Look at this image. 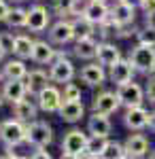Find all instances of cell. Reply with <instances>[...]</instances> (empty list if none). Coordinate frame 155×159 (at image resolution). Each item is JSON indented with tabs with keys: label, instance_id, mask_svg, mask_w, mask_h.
<instances>
[{
	"label": "cell",
	"instance_id": "obj_1",
	"mask_svg": "<svg viewBox=\"0 0 155 159\" xmlns=\"http://www.w3.org/2000/svg\"><path fill=\"white\" fill-rule=\"evenodd\" d=\"M130 61L136 72L155 74V45H143L138 43L130 51Z\"/></svg>",
	"mask_w": 155,
	"mask_h": 159
},
{
	"label": "cell",
	"instance_id": "obj_2",
	"mask_svg": "<svg viewBox=\"0 0 155 159\" xmlns=\"http://www.w3.org/2000/svg\"><path fill=\"white\" fill-rule=\"evenodd\" d=\"M87 138H89V134H85L83 129L66 132L64 140H62V157L64 159H81L85 153Z\"/></svg>",
	"mask_w": 155,
	"mask_h": 159
},
{
	"label": "cell",
	"instance_id": "obj_3",
	"mask_svg": "<svg viewBox=\"0 0 155 159\" xmlns=\"http://www.w3.org/2000/svg\"><path fill=\"white\" fill-rule=\"evenodd\" d=\"M26 142L32 147H49L53 142V127L47 121H30L26 123Z\"/></svg>",
	"mask_w": 155,
	"mask_h": 159
},
{
	"label": "cell",
	"instance_id": "obj_4",
	"mask_svg": "<svg viewBox=\"0 0 155 159\" xmlns=\"http://www.w3.org/2000/svg\"><path fill=\"white\" fill-rule=\"evenodd\" d=\"M0 142L4 147H19L26 142V123L19 119H7L0 123Z\"/></svg>",
	"mask_w": 155,
	"mask_h": 159
},
{
	"label": "cell",
	"instance_id": "obj_5",
	"mask_svg": "<svg viewBox=\"0 0 155 159\" xmlns=\"http://www.w3.org/2000/svg\"><path fill=\"white\" fill-rule=\"evenodd\" d=\"M49 79L51 83H58V85H66L68 81L74 79V64L66 57V53L58 55L49 64Z\"/></svg>",
	"mask_w": 155,
	"mask_h": 159
},
{
	"label": "cell",
	"instance_id": "obj_6",
	"mask_svg": "<svg viewBox=\"0 0 155 159\" xmlns=\"http://www.w3.org/2000/svg\"><path fill=\"white\" fill-rule=\"evenodd\" d=\"M117 98H119V104L125 106V108H132V106H140L144 102V89L138 83L134 81H128L123 85H117Z\"/></svg>",
	"mask_w": 155,
	"mask_h": 159
},
{
	"label": "cell",
	"instance_id": "obj_7",
	"mask_svg": "<svg viewBox=\"0 0 155 159\" xmlns=\"http://www.w3.org/2000/svg\"><path fill=\"white\" fill-rule=\"evenodd\" d=\"M49 25H51V13H49L47 7L34 4V7L28 9V21H26V28H28L30 32L40 34V32L47 30Z\"/></svg>",
	"mask_w": 155,
	"mask_h": 159
},
{
	"label": "cell",
	"instance_id": "obj_8",
	"mask_svg": "<svg viewBox=\"0 0 155 159\" xmlns=\"http://www.w3.org/2000/svg\"><path fill=\"white\" fill-rule=\"evenodd\" d=\"M62 91L55 85H47L43 87L38 93H36V104L43 112H58L62 106Z\"/></svg>",
	"mask_w": 155,
	"mask_h": 159
},
{
	"label": "cell",
	"instance_id": "obj_9",
	"mask_svg": "<svg viewBox=\"0 0 155 159\" xmlns=\"http://www.w3.org/2000/svg\"><path fill=\"white\" fill-rule=\"evenodd\" d=\"M74 40V32H72V21L62 17L60 21L49 25V43L51 45H68Z\"/></svg>",
	"mask_w": 155,
	"mask_h": 159
},
{
	"label": "cell",
	"instance_id": "obj_10",
	"mask_svg": "<svg viewBox=\"0 0 155 159\" xmlns=\"http://www.w3.org/2000/svg\"><path fill=\"white\" fill-rule=\"evenodd\" d=\"M134 72H136V70H134V66H132L130 57H128V60L119 57V60L108 68V81L115 83V85H123V83L132 81Z\"/></svg>",
	"mask_w": 155,
	"mask_h": 159
},
{
	"label": "cell",
	"instance_id": "obj_11",
	"mask_svg": "<svg viewBox=\"0 0 155 159\" xmlns=\"http://www.w3.org/2000/svg\"><path fill=\"white\" fill-rule=\"evenodd\" d=\"M123 123H125V127L132 129V132H140V129H144V127L149 125V110L144 108L143 104H140V106L125 108Z\"/></svg>",
	"mask_w": 155,
	"mask_h": 159
},
{
	"label": "cell",
	"instance_id": "obj_12",
	"mask_svg": "<svg viewBox=\"0 0 155 159\" xmlns=\"http://www.w3.org/2000/svg\"><path fill=\"white\" fill-rule=\"evenodd\" d=\"M85 19H89L92 24L100 25L102 21H106L108 15H110V9H108L106 0H89L87 4L83 7V11H81Z\"/></svg>",
	"mask_w": 155,
	"mask_h": 159
},
{
	"label": "cell",
	"instance_id": "obj_13",
	"mask_svg": "<svg viewBox=\"0 0 155 159\" xmlns=\"http://www.w3.org/2000/svg\"><path fill=\"white\" fill-rule=\"evenodd\" d=\"M2 96L4 102L15 104L21 98L28 96V89H26V79H4V85H2Z\"/></svg>",
	"mask_w": 155,
	"mask_h": 159
},
{
	"label": "cell",
	"instance_id": "obj_14",
	"mask_svg": "<svg viewBox=\"0 0 155 159\" xmlns=\"http://www.w3.org/2000/svg\"><path fill=\"white\" fill-rule=\"evenodd\" d=\"M110 132H113V123L108 119V115H104V112H94L92 110V117L87 119V134L108 138Z\"/></svg>",
	"mask_w": 155,
	"mask_h": 159
},
{
	"label": "cell",
	"instance_id": "obj_15",
	"mask_svg": "<svg viewBox=\"0 0 155 159\" xmlns=\"http://www.w3.org/2000/svg\"><path fill=\"white\" fill-rule=\"evenodd\" d=\"M123 147H125V157L140 159L149 155V140L143 134H130L128 140L123 142Z\"/></svg>",
	"mask_w": 155,
	"mask_h": 159
},
{
	"label": "cell",
	"instance_id": "obj_16",
	"mask_svg": "<svg viewBox=\"0 0 155 159\" xmlns=\"http://www.w3.org/2000/svg\"><path fill=\"white\" fill-rule=\"evenodd\" d=\"M58 55H64V53L55 51L53 47H51V43H47V40H34V47H32V55H30V60L34 61V64L45 66V64H51Z\"/></svg>",
	"mask_w": 155,
	"mask_h": 159
},
{
	"label": "cell",
	"instance_id": "obj_17",
	"mask_svg": "<svg viewBox=\"0 0 155 159\" xmlns=\"http://www.w3.org/2000/svg\"><path fill=\"white\" fill-rule=\"evenodd\" d=\"M119 98H117V93L115 91H102V93H98L92 102V110L94 112H104V115H113V112H117L119 108Z\"/></svg>",
	"mask_w": 155,
	"mask_h": 159
},
{
	"label": "cell",
	"instance_id": "obj_18",
	"mask_svg": "<svg viewBox=\"0 0 155 159\" xmlns=\"http://www.w3.org/2000/svg\"><path fill=\"white\" fill-rule=\"evenodd\" d=\"M58 115H60L62 121L66 123H79L85 115V106L81 104V100H62Z\"/></svg>",
	"mask_w": 155,
	"mask_h": 159
},
{
	"label": "cell",
	"instance_id": "obj_19",
	"mask_svg": "<svg viewBox=\"0 0 155 159\" xmlns=\"http://www.w3.org/2000/svg\"><path fill=\"white\" fill-rule=\"evenodd\" d=\"M81 81L87 87H102L106 81V72H104V66L102 64H87L81 68Z\"/></svg>",
	"mask_w": 155,
	"mask_h": 159
},
{
	"label": "cell",
	"instance_id": "obj_20",
	"mask_svg": "<svg viewBox=\"0 0 155 159\" xmlns=\"http://www.w3.org/2000/svg\"><path fill=\"white\" fill-rule=\"evenodd\" d=\"M51 83V79H49V72L45 70H40V68H36V70H30V72L26 74V89H28V96H32V93H38L43 87H47Z\"/></svg>",
	"mask_w": 155,
	"mask_h": 159
},
{
	"label": "cell",
	"instance_id": "obj_21",
	"mask_svg": "<svg viewBox=\"0 0 155 159\" xmlns=\"http://www.w3.org/2000/svg\"><path fill=\"white\" fill-rule=\"evenodd\" d=\"M13 106V115H15V119H19V121L24 123H30L36 119V110H38V104H34L32 100L28 98H21L19 102H15L11 104Z\"/></svg>",
	"mask_w": 155,
	"mask_h": 159
},
{
	"label": "cell",
	"instance_id": "obj_22",
	"mask_svg": "<svg viewBox=\"0 0 155 159\" xmlns=\"http://www.w3.org/2000/svg\"><path fill=\"white\" fill-rule=\"evenodd\" d=\"M119 57H121L119 47H115L113 43H98V53H96L98 64H102L104 68H110Z\"/></svg>",
	"mask_w": 155,
	"mask_h": 159
},
{
	"label": "cell",
	"instance_id": "obj_23",
	"mask_svg": "<svg viewBox=\"0 0 155 159\" xmlns=\"http://www.w3.org/2000/svg\"><path fill=\"white\" fill-rule=\"evenodd\" d=\"M110 17L117 21L119 25H130V24H134V17H136V9L134 7H130V4H125L123 0H119L113 9H110Z\"/></svg>",
	"mask_w": 155,
	"mask_h": 159
},
{
	"label": "cell",
	"instance_id": "obj_24",
	"mask_svg": "<svg viewBox=\"0 0 155 159\" xmlns=\"http://www.w3.org/2000/svg\"><path fill=\"white\" fill-rule=\"evenodd\" d=\"M96 53H98V43L94 36L79 38L74 43V55L79 60H96Z\"/></svg>",
	"mask_w": 155,
	"mask_h": 159
},
{
	"label": "cell",
	"instance_id": "obj_25",
	"mask_svg": "<svg viewBox=\"0 0 155 159\" xmlns=\"http://www.w3.org/2000/svg\"><path fill=\"white\" fill-rule=\"evenodd\" d=\"M26 74H28V68H26L24 60H19V57L2 64V72H0L2 79H26Z\"/></svg>",
	"mask_w": 155,
	"mask_h": 159
},
{
	"label": "cell",
	"instance_id": "obj_26",
	"mask_svg": "<svg viewBox=\"0 0 155 159\" xmlns=\"http://www.w3.org/2000/svg\"><path fill=\"white\" fill-rule=\"evenodd\" d=\"M72 32H74V40L79 38H87V36H94L96 32V24H92L89 19H85L83 15L72 19Z\"/></svg>",
	"mask_w": 155,
	"mask_h": 159
},
{
	"label": "cell",
	"instance_id": "obj_27",
	"mask_svg": "<svg viewBox=\"0 0 155 159\" xmlns=\"http://www.w3.org/2000/svg\"><path fill=\"white\" fill-rule=\"evenodd\" d=\"M106 142H108V138H104V136H92L89 134L83 157H100L102 151H104V147H106Z\"/></svg>",
	"mask_w": 155,
	"mask_h": 159
},
{
	"label": "cell",
	"instance_id": "obj_28",
	"mask_svg": "<svg viewBox=\"0 0 155 159\" xmlns=\"http://www.w3.org/2000/svg\"><path fill=\"white\" fill-rule=\"evenodd\" d=\"M32 47H34V40L26 34H19V36H15V53L13 55L19 57V60H30Z\"/></svg>",
	"mask_w": 155,
	"mask_h": 159
},
{
	"label": "cell",
	"instance_id": "obj_29",
	"mask_svg": "<svg viewBox=\"0 0 155 159\" xmlns=\"http://www.w3.org/2000/svg\"><path fill=\"white\" fill-rule=\"evenodd\" d=\"M26 21H28V11L26 9H11L9 15H7V19H4V24L9 25V28H26Z\"/></svg>",
	"mask_w": 155,
	"mask_h": 159
},
{
	"label": "cell",
	"instance_id": "obj_30",
	"mask_svg": "<svg viewBox=\"0 0 155 159\" xmlns=\"http://www.w3.org/2000/svg\"><path fill=\"white\" fill-rule=\"evenodd\" d=\"M100 157L102 159H123L125 157V147L121 142H117V140H108Z\"/></svg>",
	"mask_w": 155,
	"mask_h": 159
},
{
	"label": "cell",
	"instance_id": "obj_31",
	"mask_svg": "<svg viewBox=\"0 0 155 159\" xmlns=\"http://www.w3.org/2000/svg\"><path fill=\"white\" fill-rule=\"evenodd\" d=\"M77 2H79V0H53V2H51V9H53L55 15L66 17V15H70V13L77 11Z\"/></svg>",
	"mask_w": 155,
	"mask_h": 159
},
{
	"label": "cell",
	"instance_id": "obj_32",
	"mask_svg": "<svg viewBox=\"0 0 155 159\" xmlns=\"http://www.w3.org/2000/svg\"><path fill=\"white\" fill-rule=\"evenodd\" d=\"M0 51L4 55H13L15 53V36L11 32H0Z\"/></svg>",
	"mask_w": 155,
	"mask_h": 159
},
{
	"label": "cell",
	"instance_id": "obj_33",
	"mask_svg": "<svg viewBox=\"0 0 155 159\" xmlns=\"http://www.w3.org/2000/svg\"><path fill=\"white\" fill-rule=\"evenodd\" d=\"M136 40L138 43H143V45H155V30L153 28H143V30H138L136 32Z\"/></svg>",
	"mask_w": 155,
	"mask_h": 159
},
{
	"label": "cell",
	"instance_id": "obj_34",
	"mask_svg": "<svg viewBox=\"0 0 155 159\" xmlns=\"http://www.w3.org/2000/svg\"><path fill=\"white\" fill-rule=\"evenodd\" d=\"M62 98H64V100H81V87L68 81V83L64 85V93H62Z\"/></svg>",
	"mask_w": 155,
	"mask_h": 159
},
{
	"label": "cell",
	"instance_id": "obj_35",
	"mask_svg": "<svg viewBox=\"0 0 155 159\" xmlns=\"http://www.w3.org/2000/svg\"><path fill=\"white\" fill-rule=\"evenodd\" d=\"M147 100H149V104L155 106V74H151V79L147 83Z\"/></svg>",
	"mask_w": 155,
	"mask_h": 159
},
{
	"label": "cell",
	"instance_id": "obj_36",
	"mask_svg": "<svg viewBox=\"0 0 155 159\" xmlns=\"http://www.w3.org/2000/svg\"><path fill=\"white\" fill-rule=\"evenodd\" d=\"M11 11V7H9V2L7 0H0V21H4L7 19V15Z\"/></svg>",
	"mask_w": 155,
	"mask_h": 159
},
{
	"label": "cell",
	"instance_id": "obj_37",
	"mask_svg": "<svg viewBox=\"0 0 155 159\" xmlns=\"http://www.w3.org/2000/svg\"><path fill=\"white\" fill-rule=\"evenodd\" d=\"M47 147H36V151L32 153V157H38V159H49L51 155H49V151H45Z\"/></svg>",
	"mask_w": 155,
	"mask_h": 159
},
{
	"label": "cell",
	"instance_id": "obj_38",
	"mask_svg": "<svg viewBox=\"0 0 155 159\" xmlns=\"http://www.w3.org/2000/svg\"><path fill=\"white\" fill-rule=\"evenodd\" d=\"M140 9H143L144 13H151V11H155V0H143Z\"/></svg>",
	"mask_w": 155,
	"mask_h": 159
},
{
	"label": "cell",
	"instance_id": "obj_39",
	"mask_svg": "<svg viewBox=\"0 0 155 159\" xmlns=\"http://www.w3.org/2000/svg\"><path fill=\"white\" fill-rule=\"evenodd\" d=\"M144 15H147V25L155 30V11H151V13H144Z\"/></svg>",
	"mask_w": 155,
	"mask_h": 159
},
{
	"label": "cell",
	"instance_id": "obj_40",
	"mask_svg": "<svg viewBox=\"0 0 155 159\" xmlns=\"http://www.w3.org/2000/svg\"><path fill=\"white\" fill-rule=\"evenodd\" d=\"M125 4H130V7H134V9H140V4H143V0H123Z\"/></svg>",
	"mask_w": 155,
	"mask_h": 159
},
{
	"label": "cell",
	"instance_id": "obj_41",
	"mask_svg": "<svg viewBox=\"0 0 155 159\" xmlns=\"http://www.w3.org/2000/svg\"><path fill=\"white\" fill-rule=\"evenodd\" d=\"M149 127L155 129V110H153V112H149Z\"/></svg>",
	"mask_w": 155,
	"mask_h": 159
},
{
	"label": "cell",
	"instance_id": "obj_42",
	"mask_svg": "<svg viewBox=\"0 0 155 159\" xmlns=\"http://www.w3.org/2000/svg\"><path fill=\"white\" fill-rule=\"evenodd\" d=\"M4 104V96H2V87H0V106Z\"/></svg>",
	"mask_w": 155,
	"mask_h": 159
},
{
	"label": "cell",
	"instance_id": "obj_43",
	"mask_svg": "<svg viewBox=\"0 0 155 159\" xmlns=\"http://www.w3.org/2000/svg\"><path fill=\"white\" fill-rule=\"evenodd\" d=\"M13 2H24V0H13Z\"/></svg>",
	"mask_w": 155,
	"mask_h": 159
},
{
	"label": "cell",
	"instance_id": "obj_44",
	"mask_svg": "<svg viewBox=\"0 0 155 159\" xmlns=\"http://www.w3.org/2000/svg\"><path fill=\"white\" fill-rule=\"evenodd\" d=\"M36 2H38V0H36Z\"/></svg>",
	"mask_w": 155,
	"mask_h": 159
}]
</instances>
